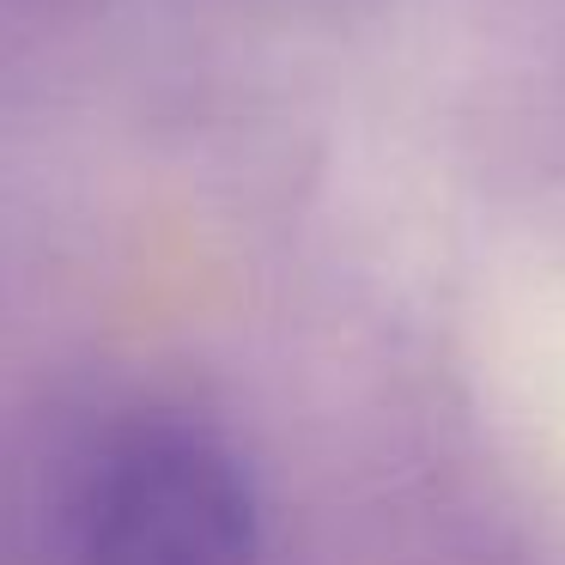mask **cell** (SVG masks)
<instances>
[{
	"label": "cell",
	"mask_w": 565,
	"mask_h": 565,
	"mask_svg": "<svg viewBox=\"0 0 565 565\" xmlns=\"http://www.w3.org/2000/svg\"><path fill=\"white\" fill-rule=\"evenodd\" d=\"M55 565H262L244 456L183 407H128L74 456Z\"/></svg>",
	"instance_id": "obj_1"
}]
</instances>
